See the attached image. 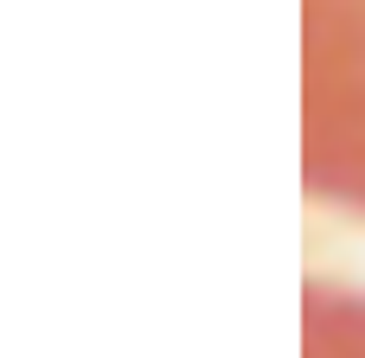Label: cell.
Here are the masks:
<instances>
[{
  "label": "cell",
  "mask_w": 365,
  "mask_h": 358,
  "mask_svg": "<svg viewBox=\"0 0 365 358\" xmlns=\"http://www.w3.org/2000/svg\"><path fill=\"white\" fill-rule=\"evenodd\" d=\"M302 179L365 218V0H302Z\"/></svg>",
  "instance_id": "obj_1"
}]
</instances>
